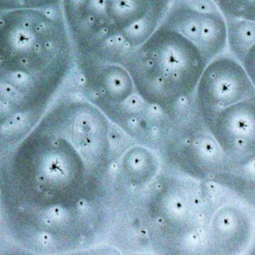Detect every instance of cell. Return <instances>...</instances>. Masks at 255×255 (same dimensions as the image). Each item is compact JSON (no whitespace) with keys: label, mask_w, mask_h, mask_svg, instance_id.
Listing matches in <instances>:
<instances>
[{"label":"cell","mask_w":255,"mask_h":255,"mask_svg":"<svg viewBox=\"0 0 255 255\" xmlns=\"http://www.w3.org/2000/svg\"><path fill=\"white\" fill-rule=\"evenodd\" d=\"M32 127L1 167V204L28 246L74 247L107 170L108 121L93 104L65 99Z\"/></svg>","instance_id":"obj_1"},{"label":"cell","mask_w":255,"mask_h":255,"mask_svg":"<svg viewBox=\"0 0 255 255\" xmlns=\"http://www.w3.org/2000/svg\"><path fill=\"white\" fill-rule=\"evenodd\" d=\"M61 5L0 12V140L38 114L73 66Z\"/></svg>","instance_id":"obj_2"},{"label":"cell","mask_w":255,"mask_h":255,"mask_svg":"<svg viewBox=\"0 0 255 255\" xmlns=\"http://www.w3.org/2000/svg\"><path fill=\"white\" fill-rule=\"evenodd\" d=\"M208 63L192 42L162 23L120 62L129 73L137 95L167 111L194 93Z\"/></svg>","instance_id":"obj_3"},{"label":"cell","mask_w":255,"mask_h":255,"mask_svg":"<svg viewBox=\"0 0 255 255\" xmlns=\"http://www.w3.org/2000/svg\"><path fill=\"white\" fill-rule=\"evenodd\" d=\"M170 0H62L77 56L113 45L142 44L162 21Z\"/></svg>","instance_id":"obj_4"},{"label":"cell","mask_w":255,"mask_h":255,"mask_svg":"<svg viewBox=\"0 0 255 255\" xmlns=\"http://www.w3.org/2000/svg\"><path fill=\"white\" fill-rule=\"evenodd\" d=\"M224 167L255 182V93L202 117Z\"/></svg>","instance_id":"obj_5"},{"label":"cell","mask_w":255,"mask_h":255,"mask_svg":"<svg viewBox=\"0 0 255 255\" xmlns=\"http://www.w3.org/2000/svg\"><path fill=\"white\" fill-rule=\"evenodd\" d=\"M160 23L192 42L208 62L227 48L225 17L213 0L172 1Z\"/></svg>","instance_id":"obj_6"},{"label":"cell","mask_w":255,"mask_h":255,"mask_svg":"<svg viewBox=\"0 0 255 255\" xmlns=\"http://www.w3.org/2000/svg\"><path fill=\"white\" fill-rule=\"evenodd\" d=\"M194 93L204 117L255 93V88L241 63L223 53L206 65Z\"/></svg>","instance_id":"obj_7"},{"label":"cell","mask_w":255,"mask_h":255,"mask_svg":"<svg viewBox=\"0 0 255 255\" xmlns=\"http://www.w3.org/2000/svg\"><path fill=\"white\" fill-rule=\"evenodd\" d=\"M157 161L151 151L136 145L130 147L122 159V170L130 184L141 185L156 172Z\"/></svg>","instance_id":"obj_8"},{"label":"cell","mask_w":255,"mask_h":255,"mask_svg":"<svg viewBox=\"0 0 255 255\" xmlns=\"http://www.w3.org/2000/svg\"><path fill=\"white\" fill-rule=\"evenodd\" d=\"M230 206L218 211L212 223L214 240L222 247H236L246 233V217Z\"/></svg>","instance_id":"obj_9"},{"label":"cell","mask_w":255,"mask_h":255,"mask_svg":"<svg viewBox=\"0 0 255 255\" xmlns=\"http://www.w3.org/2000/svg\"><path fill=\"white\" fill-rule=\"evenodd\" d=\"M227 25V47L231 55L239 60L243 53L255 42V22L225 17Z\"/></svg>","instance_id":"obj_10"},{"label":"cell","mask_w":255,"mask_h":255,"mask_svg":"<svg viewBox=\"0 0 255 255\" xmlns=\"http://www.w3.org/2000/svg\"><path fill=\"white\" fill-rule=\"evenodd\" d=\"M224 17L255 22V0H213Z\"/></svg>","instance_id":"obj_11"},{"label":"cell","mask_w":255,"mask_h":255,"mask_svg":"<svg viewBox=\"0 0 255 255\" xmlns=\"http://www.w3.org/2000/svg\"><path fill=\"white\" fill-rule=\"evenodd\" d=\"M62 0H0V12L13 9H46L61 5Z\"/></svg>","instance_id":"obj_12"},{"label":"cell","mask_w":255,"mask_h":255,"mask_svg":"<svg viewBox=\"0 0 255 255\" xmlns=\"http://www.w3.org/2000/svg\"><path fill=\"white\" fill-rule=\"evenodd\" d=\"M170 1H171V2H172V1H175V0H170Z\"/></svg>","instance_id":"obj_13"}]
</instances>
